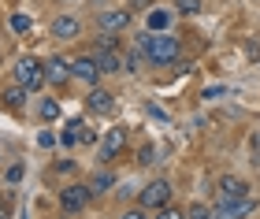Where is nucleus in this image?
Segmentation results:
<instances>
[{
  "label": "nucleus",
  "instance_id": "1",
  "mask_svg": "<svg viewBox=\"0 0 260 219\" xmlns=\"http://www.w3.org/2000/svg\"><path fill=\"white\" fill-rule=\"evenodd\" d=\"M138 45H141V52L149 56L152 67H171L175 60H179V52H182L179 38H175V33H168V30H160V33H141Z\"/></svg>",
  "mask_w": 260,
  "mask_h": 219
},
{
  "label": "nucleus",
  "instance_id": "2",
  "mask_svg": "<svg viewBox=\"0 0 260 219\" xmlns=\"http://www.w3.org/2000/svg\"><path fill=\"white\" fill-rule=\"evenodd\" d=\"M11 75H15V82L26 86V89H41V86H45V67L34 60V56H22V60H15Z\"/></svg>",
  "mask_w": 260,
  "mask_h": 219
},
{
  "label": "nucleus",
  "instance_id": "3",
  "mask_svg": "<svg viewBox=\"0 0 260 219\" xmlns=\"http://www.w3.org/2000/svg\"><path fill=\"white\" fill-rule=\"evenodd\" d=\"M253 208H256L253 197H231V201L216 197V204H212V219H245Z\"/></svg>",
  "mask_w": 260,
  "mask_h": 219
},
{
  "label": "nucleus",
  "instance_id": "4",
  "mask_svg": "<svg viewBox=\"0 0 260 219\" xmlns=\"http://www.w3.org/2000/svg\"><path fill=\"white\" fill-rule=\"evenodd\" d=\"M138 204L141 208H164V204H171V186L164 178H156V182H149V186H141V193H138Z\"/></svg>",
  "mask_w": 260,
  "mask_h": 219
},
{
  "label": "nucleus",
  "instance_id": "5",
  "mask_svg": "<svg viewBox=\"0 0 260 219\" xmlns=\"http://www.w3.org/2000/svg\"><path fill=\"white\" fill-rule=\"evenodd\" d=\"M123 149H126V130H123V126H112V130L101 137V164H112V160H119Z\"/></svg>",
  "mask_w": 260,
  "mask_h": 219
},
{
  "label": "nucleus",
  "instance_id": "6",
  "mask_svg": "<svg viewBox=\"0 0 260 219\" xmlns=\"http://www.w3.org/2000/svg\"><path fill=\"white\" fill-rule=\"evenodd\" d=\"M89 197H93L89 186H75V182H71V186H63V190H60V208L75 215V212H82V208L89 204Z\"/></svg>",
  "mask_w": 260,
  "mask_h": 219
},
{
  "label": "nucleus",
  "instance_id": "7",
  "mask_svg": "<svg viewBox=\"0 0 260 219\" xmlns=\"http://www.w3.org/2000/svg\"><path fill=\"white\" fill-rule=\"evenodd\" d=\"M93 60H97L101 75H119V71H126V56H119L115 49H93Z\"/></svg>",
  "mask_w": 260,
  "mask_h": 219
},
{
  "label": "nucleus",
  "instance_id": "8",
  "mask_svg": "<svg viewBox=\"0 0 260 219\" xmlns=\"http://www.w3.org/2000/svg\"><path fill=\"white\" fill-rule=\"evenodd\" d=\"M71 78H78V82L93 86V82L101 78V67H97V60H93V56H78V60H71Z\"/></svg>",
  "mask_w": 260,
  "mask_h": 219
},
{
  "label": "nucleus",
  "instance_id": "9",
  "mask_svg": "<svg viewBox=\"0 0 260 219\" xmlns=\"http://www.w3.org/2000/svg\"><path fill=\"white\" fill-rule=\"evenodd\" d=\"M216 197H219V201L249 197V186H245V178H238V175H223V178L216 182Z\"/></svg>",
  "mask_w": 260,
  "mask_h": 219
},
{
  "label": "nucleus",
  "instance_id": "10",
  "mask_svg": "<svg viewBox=\"0 0 260 219\" xmlns=\"http://www.w3.org/2000/svg\"><path fill=\"white\" fill-rule=\"evenodd\" d=\"M45 82L49 86H67L71 82V63L63 56H52V60L45 63Z\"/></svg>",
  "mask_w": 260,
  "mask_h": 219
},
{
  "label": "nucleus",
  "instance_id": "11",
  "mask_svg": "<svg viewBox=\"0 0 260 219\" xmlns=\"http://www.w3.org/2000/svg\"><path fill=\"white\" fill-rule=\"evenodd\" d=\"M78 33H82V22L75 15H60V19L52 22V38L56 41H75Z\"/></svg>",
  "mask_w": 260,
  "mask_h": 219
},
{
  "label": "nucleus",
  "instance_id": "12",
  "mask_svg": "<svg viewBox=\"0 0 260 219\" xmlns=\"http://www.w3.org/2000/svg\"><path fill=\"white\" fill-rule=\"evenodd\" d=\"M86 108H89L93 115H108V112L115 108V100H112V93H108V89H89Z\"/></svg>",
  "mask_w": 260,
  "mask_h": 219
},
{
  "label": "nucleus",
  "instance_id": "13",
  "mask_svg": "<svg viewBox=\"0 0 260 219\" xmlns=\"http://www.w3.org/2000/svg\"><path fill=\"white\" fill-rule=\"evenodd\" d=\"M130 26V11H101V30L104 33H119Z\"/></svg>",
  "mask_w": 260,
  "mask_h": 219
},
{
  "label": "nucleus",
  "instance_id": "14",
  "mask_svg": "<svg viewBox=\"0 0 260 219\" xmlns=\"http://www.w3.org/2000/svg\"><path fill=\"white\" fill-rule=\"evenodd\" d=\"M26 93H30V89H26V86H19V82H15V86H8V89H4V104L19 112L22 104H26Z\"/></svg>",
  "mask_w": 260,
  "mask_h": 219
},
{
  "label": "nucleus",
  "instance_id": "15",
  "mask_svg": "<svg viewBox=\"0 0 260 219\" xmlns=\"http://www.w3.org/2000/svg\"><path fill=\"white\" fill-rule=\"evenodd\" d=\"M86 186H89V193H108V190L115 186V175H112V171H97Z\"/></svg>",
  "mask_w": 260,
  "mask_h": 219
},
{
  "label": "nucleus",
  "instance_id": "16",
  "mask_svg": "<svg viewBox=\"0 0 260 219\" xmlns=\"http://www.w3.org/2000/svg\"><path fill=\"white\" fill-rule=\"evenodd\" d=\"M168 22H171L168 11H149V30H152V33H156V30H168Z\"/></svg>",
  "mask_w": 260,
  "mask_h": 219
},
{
  "label": "nucleus",
  "instance_id": "17",
  "mask_svg": "<svg viewBox=\"0 0 260 219\" xmlns=\"http://www.w3.org/2000/svg\"><path fill=\"white\" fill-rule=\"evenodd\" d=\"M41 119H45V123H56V119H60V104L45 97V100H41Z\"/></svg>",
  "mask_w": 260,
  "mask_h": 219
},
{
  "label": "nucleus",
  "instance_id": "18",
  "mask_svg": "<svg viewBox=\"0 0 260 219\" xmlns=\"http://www.w3.org/2000/svg\"><path fill=\"white\" fill-rule=\"evenodd\" d=\"M78 126H82V123H71V126H67V130L60 134V141H63L67 149H75V145H78V137H82V134H78Z\"/></svg>",
  "mask_w": 260,
  "mask_h": 219
},
{
  "label": "nucleus",
  "instance_id": "19",
  "mask_svg": "<svg viewBox=\"0 0 260 219\" xmlns=\"http://www.w3.org/2000/svg\"><path fill=\"white\" fill-rule=\"evenodd\" d=\"M186 219H212V208H208V204H190Z\"/></svg>",
  "mask_w": 260,
  "mask_h": 219
},
{
  "label": "nucleus",
  "instance_id": "20",
  "mask_svg": "<svg viewBox=\"0 0 260 219\" xmlns=\"http://www.w3.org/2000/svg\"><path fill=\"white\" fill-rule=\"evenodd\" d=\"M115 45H119V38H115V33H101V38L93 41V49H115Z\"/></svg>",
  "mask_w": 260,
  "mask_h": 219
},
{
  "label": "nucleus",
  "instance_id": "21",
  "mask_svg": "<svg viewBox=\"0 0 260 219\" xmlns=\"http://www.w3.org/2000/svg\"><path fill=\"white\" fill-rule=\"evenodd\" d=\"M201 8H205L201 0H179V11H182V15H197Z\"/></svg>",
  "mask_w": 260,
  "mask_h": 219
},
{
  "label": "nucleus",
  "instance_id": "22",
  "mask_svg": "<svg viewBox=\"0 0 260 219\" xmlns=\"http://www.w3.org/2000/svg\"><path fill=\"white\" fill-rule=\"evenodd\" d=\"M11 30H15V33H26V30H30V19H26V15H11Z\"/></svg>",
  "mask_w": 260,
  "mask_h": 219
},
{
  "label": "nucleus",
  "instance_id": "23",
  "mask_svg": "<svg viewBox=\"0 0 260 219\" xmlns=\"http://www.w3.org/2000/svg\"><path fill=\"white\" fill-rule=\"evenodd\" d=\"M19 178H22V164H15V167H8V171H4V182H8V186H15Z\"/></svg>",
  "mask_w": 260,
  "mask_h": 219
},
{
  "label": "nucleus",
  "instance_id": "24",
  "mask_svg": "<svg viewBox=\"0 0 260 219\" xmlns=\"http://www.w3.org/2000/svg\"><path fill=\"white\" fill-rule=\"evenodd\" d=\"M156 219H186V212H179V208H171V204H164Z\"/></svg>",
  "mask_w": 260,
  "mask_h": 219
},
{
  "label": "nucleus",
  "instance_id": "25",
  "mask_svg": "<svg viewBox=\"0 0 260 219\" xmlns=\"http://www.w3.org/2000/svg\"><path fill=\"white\" fill-rule=\"evenodd\" d=\"M138 160H141V164H156V145H145Z\"/></svg>",
  "mask_w": 260,
  "mask_h": 219
},
{
  "label": "nucleus",
  "instance_id": "26",
  "mask_svg": "<svg viewBox=\"0 0 260 219\" xmlns=\"http://www.w3.org/2000/svg\"><path fill=\"white\" fill-rule=\"evenodd\" d=\"M249 153H253V156H260V126L249 134Z\"/></svg>",
  "mask_w": 260,
  "mask_h": 219
},
{
  "label": "nucleus",
  "instance_id": "27",
  "mask_svg": "<svg viewBox=\"0 0 260 219\" xmlns=\"http://www.w3.org/2000/svg\"><path fill=\"white\" fill-rule=\"evenodd\" d=\"M223 93H227V89H223V86H208V89H205V100H219Z\"/></svg>",
  "mask_w": 260,
  "mask_h": 219
},
{
  "label": "nucleus",
  "instance_id": "28",
  "mask_svg": "<svg viewBox=\"0 0 260 219\" xmlns=\"http://www.w3.org/2000/svg\"><path fill=\"white\" fill-rule=\"evenodd\" d=\"M38 145H41V149H52V145H56V137H52L49 130H41V134H38Z\"/></svg>",
  "mask_w": 260,
  "mask_h": 219
},
{
  "label": "nucleus",
  "instance_id": "29",
  "mask_svg": "<svg viewBox=\"0 0 260 219\" xmlns=\"http://www.w3.org/2000/svg\"><path fill=\"white\" fill-rule=\"evenodd\" d=\"M119 219H145V208H126Z\"/></svg>",
  "mask_w": 260,
  "mask_h": 219
},
{
  "label": "nucleus",
  "instance_id": "30",
  "mask_svg": "<svg viewBox=\"0 0 260 219\" xmlns=\"http://www.w3.org/2000/svg\"><path fill=\"white\" fill-rule=\"evenodd\" d=\"M149 115H152V119H160V123H168V112L156 108V104H149Z\"/></svg>",
  "mask_w": 260,
  "mask_h": 219
},
{
  "label": "nucleus",
  "instance_id": "31",
  "mask_svg": "<svg viewBox=\"0 0 260 219\" xmlns=\"http://www.w3.org/2000/svg\"><path fill=\"white\" fill-rule=\"evenodd\" d=\"M0 219H11V204H8V197H0Z\"/></svg>",
  "mask_w": 260,
  "mask_h": 219
}]
</instances>
